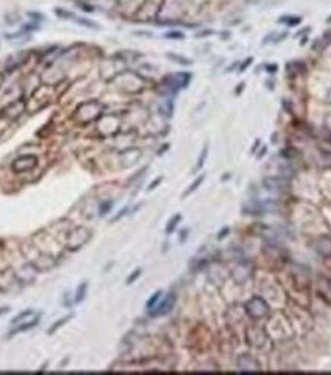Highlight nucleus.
<instances>
[{
  "label": "nucleus",
  "mask_w": 331,
  "mask_h": 375,
  "mask_svg": "<svg viewBox=\"0 0 331 375\" xmlns=\"http://www.w3.org/2000/svg\"><path fill=\"white\" fill-rule=\"evenodd\" d=\"M245 311L251 318H262L264 316L269 314V305L264 299L256 296V297H251L245 303Z\"/></svg>",
  "instance_id": "obj_1"
},
{
  "label": "nucleus",
  "mask_w": 331,
  "mask_h": 375,
  "mask_svg": "<svg viewBox=\"0 0 331 375\" xmlns=\"http://www.w3.org/2000/svg\"><path fill=\"white\" fill-rule=\"evenodd\" d=\"M35 166H37V158L34 155H23L12 163V170L17 173H23V172L32 170Z\"/></svg>",
  "instance_id": "obj_2"
},
{
  "label": "nucleus",
  "mask_w": 331,
  "mask_h": 375,
  "mask_svg": "<svg viewBox=\"0 0 331 375\" xmlns=\"http://www.w3.org/2000/svg\"><path fill=\"white\" fill-rule=\"evenodd\" d=\"M192 74H170L169 77L164 78V83L172 87V89H182L186 87L190 82Z\"/></svg>",
  "instance_id": "obj_3"
},
{
  "label": "nucleus",
  "mask_w": 331,
  "mask_h": 375,
  "mask_svg": "<svg viewBox=\"0 0 331 375\" xmlns=\"http://www.w3.org/2000/svg\"><path fill=\"white\" fill-rule=\"evenodd\" d=\"M175 305V294H167V296L163 299V302L155 306L156 310H150V316L152 317H158V316H164L167 313H170V310Z\"/></svg>",
  "instance_id": "obj_4"
},
{
  "label": "nucleus",
  "mask_w": 331,
  "mask_h": 375,
  "mask_svg": "<svg viewBox=\"0 0 331 375\" xmlns=\"http://www.w3.org/2000/svg\"><path fill=\"white\" fill-rule=\"evenodd\" d=\"M238 368H240L241 371H251V372H256L259 371V363L258 361L251 357V355H241L240 358H238Z\"/></svg>",
  "instance_id": "obj_5"
},
{
  "label": "nucleus",
  "mask_w": 331,
  "mask_h": 375,
  "mask_svg": "<svg viewBox=\"0 0 331 375\" xmlns=\"http://www.w3.org/2000/svg\"><path fill=\"white\" fill-rule=\"evenodd\" d=\"M264 184H266V187H267L269 190H284L285 189V182L282 179L277 181L276 178L266 179V181H264Z\"/></svg>",
  "instance_id": "obj_6"
},
{
  "label": "nucleus",
  "mask_w": 331,
  "mask_h": 375,
  "mask_svg": "<svg viewBox=\"0 0 331 375\" xmlns=\"http://www.w3.org/2000/svg\"><path fill=\"white\" fill-rule=\"evenodd\" d=\"M37 323H38V316L35 318H31L30 321H26V323H23V325H19L14 331H12V334H17V332H22V331H28V329L34 328Z\"/></svg>",
  "instance_id": "obj_7"
},
{
  "label": "nucleus",
  "mask_w": 331,
  "mask_h": 375,
  "mask_svg": "<svg viewBox=\"0 0 331 375\" xmlns=\"http://www.w3.org/2000/svg\"><path fill=\"white\" fill-rule=\"evenodd\" d=\"M161 296H163V291H156V292L153 294V296L148 300V303H146V308H148L149 311H150V310H153L155 305H156V302L161 299Z\"/></svg>",
  "instance_id": "obj_8"
},
{
  "label": "nucleus",
  "mask_w": 331,
  "mask_h": 375,
  "mask_svg": "<svg viewBox=\"0 0 331 375\" xmlns=\"http://www.w3.org/2000/svg\"><path fill=\"white\" fill-rule=\"evenodd\" d=\"M181 221V214H177V216L175 218H172L170 219V222H169V225H167V229H166V233L167 234H170L172 231H174L175 230V227L178 225V222Z\"/></svg>",
  "instance_id": "obj_9"
},
{
  "label": "nucleus",
  "mask_w": 331,
  "mask_h": 375,
  "mask_svg": "<svg viewBox=\"0 0 331 375\" xmlns=\"http://www.w3.org/2000/svg\"><path fill=\"white\" fill-rule=\"evenodd\" d=\"M86 288H88V284H83V285H80V287H78V291H77V297H75V303H80V302L85 299Z\"/></svg>",
  "instance_id": "obj_10"
},
{
  "label": "nucleus",
  "mask_w": 331,
  "mask_h": 375,
  "mask_svg": "<svg viewBox=\"0 0 331 375\" xmlns=\"http://www.w3.org/2000/svg\"><path fill=\"white\" fill-rule=\"evenodd\" d=\"M203 181H204V175H203V176H200V178H198V179H196V181H195V182L192 184V187H190V189H189V190H186V192H184V198H186V196H189V195H190L192 192H195V190L198 189V187H200V184H201Z\"/></svg>",
  "instance_id": "obj_11"
},
{
  "label": "nucleus",
  "mask_w": 331,
  "mask_h": 375,
  "mask_svg": "<svg viewBox=\"0 0 331 375\" xmlns=\"http://www.w3.org/2000/svg\"><path fill=\"white\" fill-rule=\"evenodd\" d=\"M77 23H80V25H86L88 28H90V29H95V28H98V25L97 23H94V22H90V20H88V19H74Z\"/></svg>",
  "instance_id": "obj_12"
},
{
  "label": "nucleus",
  "mask_w": 331,
  "mask_h": 375,
  "mask_svg": "<svg viewBox=\"0 0 331 375\" xmlns=\"http://www.w3.org/2000/svg\"><path fill=\"white\" fill-rule=\"evenodd\" d=\"M71 317H72V314H71V316H66V317H63V318H61L60 321H57V323H54V325H52V326H51V329H49V334H52V332H54V331H56L57 328H60L61 325H64V323H66V321H68V320H69Z\"/></svg>",
  "instance_id": "obj_13"
},
{
  "label": "nucleus",
  "mask_w": 331,
  "mask_h": 375,
  "mask_svg": "<svg viewBox=\"0 0 331 375\" xmlns=\"http://www.w3.org/2000/svg\"><path fill=\"white\" fill-rule=\"evenodd\" d=\"M166 38H172V40H182L184 38V34L180 32V31H170L164 35Z\"/></svg>",
  "instance_id": "obj_14"
},
{
  "label": "nucleus",
  "mask_w": 331,
  "mask_h": 375,
  "mask_svg": "<svg viewBox=\"0 0 331 375\" xmlns=\"http://www.w3.org/2000/svg\"><path fill=\"white\" fill-rule=\"evenodd\" d=\"M169 58H174L177 61H180L181 64H190V60L189 58H184V57H180V56H175V54H167Z\"/></svg>",
  "instance_id": "obj_15"
},
{
  "label": "nucleus",
  "mask_w": 331,
  "mask_h": 375,
  "mask_svg": "<svg viewBox=\"0 0 331 375\" xmlns=\"http://www.w3.org/2000/svg\"><path fill=\"white\" fill-rule=\"evenodd\" d=\"M206 156H207V147H204V150H203V153H201V156H200V163H198L196 169H201V167H203V164H204V159H206Z\"/></svg>",
  "instance_id": "obj_16"
},
{
  "label": "nucleus",
  "mask_w": 331,
  "mask_h": 375,
  "mask_svg": "<svg viewBox=\"0 0 331 375\" xmlns=\"http://www.w3.org/2000/svg\"><path fill=\"white\" fill-rule=\"evenodd\" d=\"M111 207H112V202H106L104 205H101V211H100V214H104V213H108Z\"/></svg>",
  "instance_id": "obj_17"
},
{
  "label": "nucleus",
  "mask_w": 331,
  "mask_h": 375,
  "mask_svg": "<svg viewBox=\"0 0 331 375\" xmlns=\"http://www.w3.org/2000/svg\"><path fill=\"white\" fill-rule=\"evenodd\" d=\"M140 274H141V270H137V271H135L134 274H132V276H130V277L127 279V284H132V282H134V280H135V279H137V277H138Z\"/></svg>",
  "instance_id": "obj_18"
},
{
  "label": "nucleus",
  "mask_w": 331,
  "mask_h": 375,
  "mask_svg": "<svg viewBox=\"0 0 331 375\" xmlns=\"http://www.w3.org/2000/svg\"><path fill=\"white\" fill-rule=\"evenodd\" d=\"M126 213H127V207H126V208H123V211H120V213H118V214H117V216H115V218L112 219V222H115V221H118V219H121V218L124 216V214H126Z\"/></svg>",
  "instance_id": "obj_19"
},
{
  "label": "nucleus",
  "mask_w": 331,
  "mask_h": 375,
  "mask_svg": "<svg viewBox=\"0 0 331 375\" xmlns=\"http://www.w3.org/2000/svg\"><path fill=\"white\" fill-rule=\"evenodd\" d=\"M161 181H163V178H158L156 181H153V182L150 184V187H149V189H148V190H153V189H155V187H156L158 184H160Z\"/></svg>",
  "instance_id": "obj_20"
},
{
  "label": "nucleus",
  "mask_w": 331,
  "mask_h": 375,
  "mask_svg": "<svg viewBox=\"0 0 331 375\" xmlns=\"http://www.w3.org/2000/svg\"><path fill=\"white\" fill-rule=\"evenodd\" d=\"M40 12H30V16L32 17V19H38V20H43V16H38Z\"/></svg>",
  "instance_id": "obj_21"
},
{
  "label": "nucleus",
  "mask_w": 331,
  "mask_h": 375,
  "mask_svg": "<svg viewBox=\"0 0 331 375\" xmlns=\"http://www.w3.org/2000/svg\"><path fill=\"white\" fill-rule=\"evenodd\" d=\"M8 311H9V308H8V306H2V308H0V316L5 314V313H8Z\"/></svg>",
  "instance_id": "obj_22"
},
{
  "label": "nucleus",
  "mask_w": 331,
  "mask_h": 375,
  "mask_svg": "<svg viewBox=\"0 0 331 375\" xmlns=\"http://www.w3.org/2000/svg\"><path fill=\"white\" fill-rule=\"evenodd\" d=\"M227 231H229V229H224V231H221V233H219V236H218V237H219V239H222V237H224V236H226V233H227Z\"/></svg>",
  "instance_id": "obj_23"
}]
</instances>
